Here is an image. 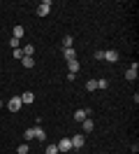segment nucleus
Masks as SVG:
<instances>
[{
  "label": "nucleus",
  "mask_w": 139,
  "mask_h": 154,
  "mask_svg": "<svg viewBox=\"0 0 139 154\" xmlns=\"http://www.w3.org/2000/svg\"><path fill=\"white\" fill-rule=\"evenodd\" d=\"M9 45H12V47H14V49H19V45H21V40H16V38H12V40H9Z\"/></svg>",
  "instance_id": "4be33fe9"
},
{
  "label": "nucleus",
  "mask_w": 139,
  "mask_h": 154,
  "mask_svg": "<svg viewBox=\"0 0 139 154\" xmlns=\"http://www.w3.org/2000/svg\"><path fill=\"white\" fill-rule=\"evenodd\" d=\"M21 51H23V56H33V51H35V47H33V45H26V47L21 49Z\"/></svg>",
  "instance_id": "dca6fc26"
},
{
  "label": "nucleus",
  "mask_w": 139,
  "mask_h": 154,
  "mask_svg": "<svg viewBox=\"0 0 139 154\" xmlns=\"http://www.w3.org/2000/svg\"><path fill=\"white\" fill-rule=\"evenodd\" d=\"M63 56L67 58V61H77V54H74V49H65Z\"/></svg>",
  "instance_id": "f8f14e48"
},
{
  "label": "nucleus",
  "mask_w": 139,
  "mask_h": 154,
  "mask_svg": "<svg viewBox=\"0 0 139 154\" xmlns=\"http://www.w3.org/2000/svg\"><path fill=\"white\" fill-rule=\"evenodd\" d=\"M14 58H23V51H21V49H14Z\"/></svg>",
  "instance_id": "b1692460"
},
{
  "label": "nucleus",
  "mask_w": 139,
  "mask_h": 154,
  "mask_svg": "<svg viewBox=\"0 0 139 154\" xmlns=\"http://www.w3.org/2000/svg\"><path fill=\"white\" fill-rule=\"evenodd\" d=\"M0 107H2V100H0Z\"/></svg>",
  "instance_id": "393cba45"
},
{
  "label": "nucleus",
  "mask_w": 139,
  "mask_h": 154,
  "mask_svg": "<svg viewBox=\"0 0 139 154\" xmlns=\"http://www.w3.org/2000/svg\"><path fill=\"white\" fill-rule=\"evenodd\" d=\"M46 154H58V147H56V145H49V147H46Z\"/></svg>",
  "instance_id": "412c9836"
},
{
  "label": "nucleus",
  "mask_w": 139,
  "mask_h": 154,
  "mask_svg": "<svg viewBox=\"0 0 139 154\" xmlns=\"http://www.w3.org/2000/svg\"><path fill=\"white\" fill-rule=\"evenodd\" d=\"M104 61H109V63H116V61H118V51H114V49L104 51Z\"/></svg>",
  "instance_id": "423d86ee"
},
{
  "label": "nucleus",
  "mask_w": 139,
  "mask_h": 154,
  "mask_svg": "<svg viewBox=\"0 0 139 154\" xmlns=\"http://www.w3.org/2000/svg\"><path fill=\"white\" fill-rule=\"evenodd\" d=\"M16 154H28V145L21 143V145H19V149H16Z\"/></svg>",
  "instance_id": "6ab92c4d"
},
{
  "label": "nucleus",
  "mask_w": 139,
  "mask_h": 154,
  "mask_svg": "<svg viewBox=\"0 0 139 154\" xmlns=\"http://www.w3.org/2000/svg\"><path fill=\"white\" fill-rule=\"evenodd\" d=\"M70 143H72V149H81L83 143H86V138L77 133V135H72V138H70Z\"/></svg>",
  "instance_id": "20e7f679"
},
{
  "label": "nucleus",
  "mask_w": 139,
  "mask_h": 154,
  "mask_svg": "<svg viewBox=\"0 0 139 154\" xmlns=\"http://www.w3.org/2000/svg\"><path fill=\"white\" fill-rule=\"evenodd\" d=\"M56 147H58V152H63V154H70V152H72V143H70V138H63Z\"/></svg>",
  "instance_id": "f257e3e1"
},
{
  "label": "nucleus",
  "mask_w": 139,
  "mask_h": 154,
  "mask_svg": "<svg viewBox=\"0 0 139 154\" xmlns=\"http://www.w3.org/2000/svg\"><path fill=\"white\" fill-rule=\"evenodd\" d=\"M67 66H70V72H72V75L79 72V61H67Z\"/></svg>",
  "instance_id": "9d476101"
},
{
  "label": "nucleus",
  "mask_w": 139,
  "mask_h": 154,
  "mask_svg": "<svg viewBox=\"0 0 139 154\" xmlns=\"http://www.w3.org/2000/svg\"><path fill=\"white\" fill-rule=\"evenodd\" d=\"M21 96H14V98H9V103H7V107H9V112H19L21 110Z\"/></svg>",
  "instance_id": "f03ea898"
},
{
  "label": "nucleus",
  "mask_w": 139,
  "mask_h": 154,
  "mask_svg": "<svg viewBox=\"0 0 139 154\" xmlns=\"http://www.w3.org/2000/svg\"><path fill=\"white\" fill-rule=\"evenodd\" d=\"M86 117H88V112H86V107H83V110H77V112H74V119H77V122H83Z\"/></svg>",
  "instance_id": "1a4fd4ad"
},
{
  "label": "nucleus",
  "mask_w": 139,
  "mask_h": 154,
  "mask_svg": "<svg viewBox=\"0 0 139 154\" xmlns=\"http://www.w3.org/2000/svg\"><path fill=\"white\" fill-rule=\"evenodd\" d=\"M86 89H88V91H95V89H97V79H88V82H86Z\"/></svg>",
  "instance_id": "f3484780"
},
{
  "label": "nucleus",
  "mask_w": 139,
  "mask_h": 154,
  "mask_svg": "<svg viewBox=\"0 0 139 154\" xmlns=\"http://www.w3.org/2000/svg\"><path fill=\"white\" fill-rule=\"evenodd\" d=\"M33 100H35V94H33V91H26V94H23V96H21V103H33Z\"/></svg>",
  "instance_id": "6e6552de"
},
{
  "label": "nucleus",
  "mask_w": 139,
  "mask_h": 154,
  "mask_svg": "<svg viewBox=\"0 0 139 154\" xmlns=\"http://www.w3.org/2000/svg\"><path fill=\"white\" fill-rule=\"evenodd\" d=\"M33 128H35V138H39V140H44V138H46V133H44L42 126H33Z\"/></svg>",
  "instance_id": "9b49d317"
},
{
  "label": "nucleus",
  "mask_w": 139,
  "mask_h": 154,
  "mask_svg": "<svg viewBox=\"0 0 139 154\" xmlns=\"http://www.w3.org/2000/svg\"><path fill=\"white\" fill-rule=\"evenodd\" d=\"M109 87V79H97V89H107Z\"/></svg>",
  "instance_id": "aec40b11"
},
{
  "label": "nucleus",
  "mask_w": 139,
  "mask_h": 154,
  "mask_svg": "<svg viewBox=\"0 0 139 154\" xmlns=\"http://www.w3.org/2000/svg\"><path fill=\"white\" fill-rule=\"evenodd\" d=\"M35 138V128H26L23 131V140H33Z\"/></svg>",
  "instance_id": "4468645a"
},
{
  "label": "nucleus",
  "mask_w": 139,
  "mask_h": 154,
  "mask_svg": "<svg viewBox=\"0 0 139 154\" xmlns=\"http://www.w3.org/2000/svg\"><path fill=\"white\" fill-rule=\"evenodd\" d=\"M137 63H132V66L128 68V70H125V79H128V82H135V79H137Z\"/></svg>",
  "instance_id": "39448f33"
},
{
  "label": "nucleus",
  "mask_w": 139,
  "mask_h": 154,
  "mask_svg": "<svg viewBox=\"0 0 139 154\" xmlns=\"http://www.w3.org/2000/svg\"><path fill=\"white\" fill-rule=\"evenodd\" d=\"M81 124H83V131H86V133H91L93 128H95V124H93V119H88V117H86V119H83Z\"/></svg>",
  "instance_id": "0eeeda50"
},
{
  "label": "nucleus",
  "mask_w": 139,
  "mask_h": 154,
  "mask_svg": "<svg viewBox=\"0 0 139 154\" xmlns=\"http://www.w3.org/2000/svg\"><path fill=\"white\" fill-rule=\"evenodd\" d=\"M35 66V58L33 56H23V68H33Z\"/></svg>",
  "instance_id": "2eb2a0df"
},
{
  "label": "nucleus",
  "mask_w": 139,
  "mask_h": 154,
  "mask_svg": "<svg viewBox=\"0 0 139 154\" xmlns=\"http://www.w3.org/2000/svg\"><path fill=\"white\" fill-rule=\"evenodd\" d=\"M95 58H97V61H102V58H104V51H102V49H97V51H95Z\"/></svg>",
  "instance_id": "5701e85b"
},
{
  "label": "nucleus",
  "mask_w": 139,
  "mask_h": 154,
  "mask_svg": "<svg viewBox=\"0 0 139 154\" xmlns=\"http://www.w3.org/2000/svg\"><path fill=\"white\" fill-rule=\"evenodd\" d=\"M14 38H16V40L23 38V26H14Z\"/></svg>",
  "instance_id": "a211bd4d"
},
{
  "label": "nucleus",
  "mask_w": 139,
  "mask_h": 154,
  "mask_svg": "<svg viewBox=\"0 0 139 154\" xmlns=\"http://www.w3.org/2000/svg\"><path fill=\"white\" fill-rule=\"evenodd\" d=\"M72 45H74L72 35H65V38H63V47H65V49H72Z\"/></svg>",
  "instance_id": "ddd939ff"
},
{
  "label": "nucleus",
  "mask_w": 139,
  "mask_h": 154,
  "mask_svg": "<svg viewBox=\"0 0 139 154\" xmlns=\"http://www.w3.org/2000/svg\"><path fill=\"white\" fill-rule=\"evenodd\" d=\"M49 10H51V0H42V2L37 5V14H39V17H46Z\"/></svg>",
  "instance_id": "7ed1b4c3"
}]
</instances>
